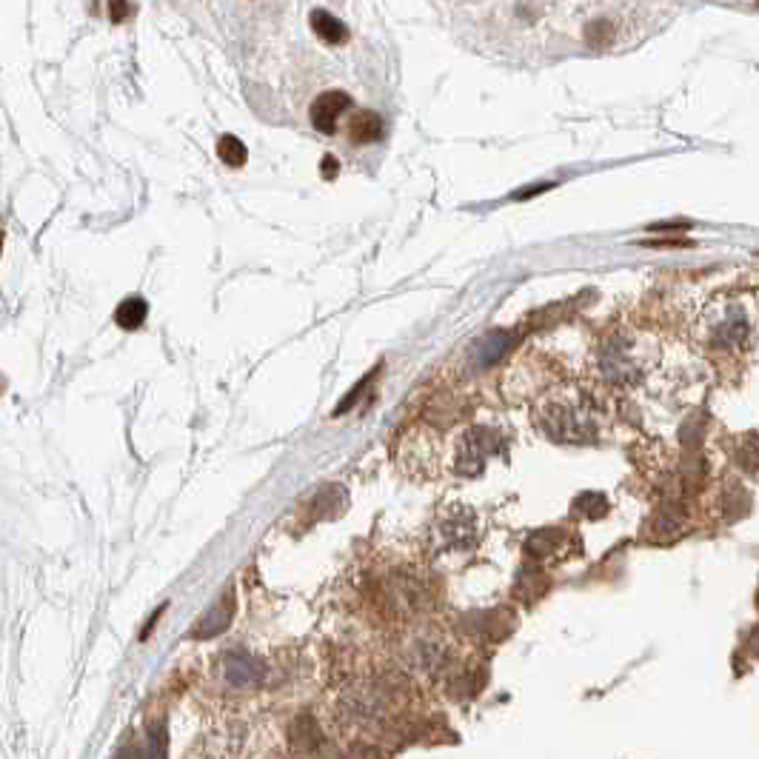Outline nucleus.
I'll list each match as a JSON object with an SVG mask.
<instances>
[{
	"label": "nucleus",
	"mask_w": 759,
	"mask_h": 759,
	"mask_svg": "<svg viewBox=\"0 0 759 759\" xmlns=\"http://www.w3.org/2000/svg\"><path fill=\"white\" fill-rule=\"evenodd\" d=\"M217 157L226 163V166H243L246 163V146L243 140H237L234 135H226L217 140Z\"/></svg>",
	"instance_id": "obj_11"
},
{
	"label": "nucleus",
	"mask_w": 759,
	"mask_h": 759,
	"mask_svg": "<svg viewBox=\"0 0 759 759\" xmlns=\"http://www.w3.org/2000/svg\"><path fill=\"white\" fill-rule=\"evenodd\" d=\"M166 757V734H163V728L160 731H152L149 734V745L140 751V759H163Z\"/></svg>",
	"instance_id": "obj_12"
},
{
	"label": "nucleus",
	"mask_w": 759,
	"mask_h": 759,
	"mask_svg": "<svg viewBox=\"0 0 759 759\" xmlns=\"http://www.w3.org/2000/svg\"><path fill=\"white\" fill-rule=\"evenodd\" d=\"M386 711H389V697L377 685H354L337 700V720L343 725L371 728L386 720Z\"/></svg>",
	"instance_id": "obj_2"
},
{
	"label": "nucleus",
	"mask_w": 759,
	"mask_h": 759,
	"mask_svg": "<svg viewBox=\"0 0 759 759\" xmlns=\"http://www.w3.org/2000/svg\"><path fill=\"white\" fill-rule=\"evenodd\" d=\"M349 135L357 143L380 140L383 137V120H380V115H374V112H360V115H354V120H351Z\"/></svg>",
	"instance_id": "obj_10"
},
{
	"label": "nucleus",
	"mask_w": 759,
	"mask_h": 759,
	"mask_svg": "<svg viewBox=\"0 0 759 759\" xmlns=\"http://www.w3.org/2000/svg\"><path fill=\"white\" fill-rule=\"evenodd\" d=\"M109 12H112V18H123V15H129V12H132V6H126V3H115Z\"/></svg>",
	"instance_id": "obj_14"
},
{
	"label": "nucleus",
	"mask_w": 759,
	"mask_h": 759,
	"mask_svg": "<svg viewBox=\"0 0 759 759\" xmlns=\"http://www.w3.org/2000/svg\"><path fill=\"white\" fill-rule=\"evenodd\" d=\"M349 759H383V757H380V751H374V748H369V745H357V748L349 754Z\"/></svg>",
	"instance_id": "obj_13"
},
{
	"label": "nucleus",
	"mask_w": 759,
	"mask_h": 759,
	"mask_svg": "<svg viewBox=\"0 0 759 759\" xmlns=\"http://www.w3.org/2000/svg\"><path fill=\"white\" fill-rule=\"evenodd\" d=\"M534 423L545 437L560 443H585L597 434L591 400L577 389H554L534 406Z\"/></svg>",
	"instance_id": "obj_1"
},
{
	"label": "nucleus",
	"mask_w": 759,
	"mask_h": 759,
	"mask_svg": "<svg viewBox=\"0 0 759 759\" xmlns=\"http://www.w3.org/2000/svg\"><path fill=\"white\" fill-rule=\"evenodd\" d=\"M289 740H292V751L303 754V757H309L314 748L320 745V731H317V725H314L309 714H303V717L294 720Z\"/></svg>",
	"instance_id": "obj_7"
},
{
	"label": "nucleus",
	"mask_w": 759,
	"mask_h": 759,
	"mask_svg": "<svg viewBox=\"0 0 759 759\" xmlns=\"http://www.w3.org/2000/svg\"><path fill=\"white\" fill-rule=\"evenodd\" d=\"M223 677L234 688H260L269 680V665L254 654L232 651L223 657Z\"/></svg>",
	"instance_id": "obj_3"
},
{
	"label": "nucleus",
	"mask_w": 759,
	"mask_h": 759,
	"mask_svg": "<svg viewBox=\"0 0 759 759\" xmlns=\"http://www.w3.org/2000/svg\"><path fill=\"white\" fill-rule=\"evenodd\" d=\"M146 314H149L146 300H140V297H126L115 309V323L120 329H140L143 320H146Z\"/></svg>",
	"instance_id": "obj_8"
},
{
	"label": "nucleus",
	"mask_w": 759,
	"mask_h": 759,
	"mask_svg": "<svg viewBox=\"0 0 759 759\" xmlns=\"http://www.w3.org/2000/svg\"><path fill=\"white\" fill-rule=\"evenodd\" d=\"M351 106V100L346 92H326L312 103V123L317 132L323 135H334L340 117L346 115V109Z\"/></svg>",
	"instance_id": "obj_4"
},
{
	"label": "nucleus",
	"mask_w": 759,
	"mask_h": 759,
	"mask_svg": "<svg viewBox=\"0 0 759 759\" xmlns=\"http://www.w3.org/2000/svg\"><path fill=\"white\" fill-rule=\"evenodd\" d=\"M232 614H234V597L229 594H223L220 600H217L200 620H197V625L192 628V637L195 640H212V637H217V634H223L226 628H229V623H232Z\"/></svg>",
	"instance_id": "obj_5"
},
{
	"label": "nucleus",
	"mask_w": 759,
	"mask_h": 759,
	"mask_svg": "<svg viewBox=\"0 0 759 759\" xmlns=\"http://www.w3.org/2000/svg\"><path fill=\"white\" fill-rule=\"evenodd\" d=\"M409 660L420 671H437L446 662V648L440 643H434V640H417V643L411 645Z\"/></svg>",
	"instance_id": "obj_6"
},
{
	"label": "nucleus",
	"mask_w": 759,
	"mask_h": 759,
	"mask_svg": "<svg viewBox=\"0 0 759 759\" xmlns=\"http://www.w3.org/2000/svg\"><path fill=\"white\" fill-rule=\"evenodd\" d=\"M312 29L317 32V38H323L331 46H337V43H343V40L349 38L346 26L337 18H331L329 12H323V9L312 12Z\"/></svg>",
	"instance_id": "obj_9"
}]
</instances>
